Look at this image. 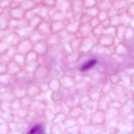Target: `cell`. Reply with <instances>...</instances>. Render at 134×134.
Instances as JSON below:
<instances>
[{
    "label": "cell",
    "instance_id": "obj_1",
    "mask_svg": "<svg viewBox=\"0 0 134 134\" xmlns=\"http://www.w3.org/2000/svg\"><path fill=\"white\" fill-rule=\"evenodd\" d=\"M96 63V60H91L87 62H85L84 65L81 66V71H85L87 69H89V68H91L93 65H94Z\"/></svg>",
    "mask_w": 134,
    "mask_h": 134
},
{
    "label": "cell",
    "instance_id": "obj_2",
    "mask_svg": "<svg viewBox=\"0 0 134 134\" xmlns=\"http://www.w3.org/2000/svg\"><path fill=\"white\" fill-rule=\"evenodd\" d=\"M38 129H39V127L38 126L34 127V128L30 131V132L28 134H34L35 133H36V132L38 130Z\"/></svg>",
    "mask_w": 134,
    "mask_h": 134
}]
</instances>
